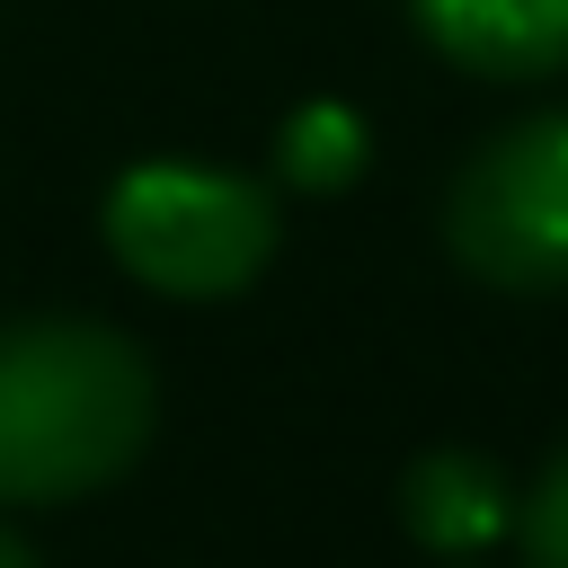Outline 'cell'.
Listing matches in <instances>:
<instances>
[{
	"mask_svg": "<svg viewBox=\"0 0 568 568\" xmlns=\"http://www.w3.org/2000/svg\"><path fill=\"white\" fill-rule=\"evenodd\" d=\"M444 240L479 284L568 293V115L479 142L444 195Z\"/></svg>",
	"mask_w": 568,
	"mask_h": 568,
	"instance_id": "3957f363",
	"label": "cell"
},
{
	"mask_svg": "<svg viewBox=\"0 0 568 568\" xmlns=\"http://www.w3.org/2000/svg\"><path fill=\"white\" fill-rule=\"evenodd\" d=\"M515 532H524V568H568V453L532 479Z\"/></svg>",
	"mask_w": 568,
	"mask_h": 568,
	"instance_id": "52a82bcc",
	"label": "cell"
},
{
	"mask_svg": "<svg viewBox=\"0 0 568 568\" xmlns=\"http://www.w3.org/2000/svg\"><path fill=\"white\" fill-rule=\"evenodd\" d=\"M417 36L479 80H550L568 71V0H408Z\"/></svg>",
	"mask_w": 568,
	"mask_h": 568,
	"instance_id": "277c9868",
	"label": "cell"
},
{
	"mask_svg": "<svg viewBox=\"0 0 568 568\" xmlns=\"http://www.w3.org/2000/svg\"><path fill=\"white\" fill-rule=\"evenodd\" d=\"M151 444V364L106 320L0 328V497L53 506L124 479Z\"/></svg>",
	"mask_w": 568,
	"mask_h": 568,
	"instance_id": "6da1fadb",
	"label": "cell"
},
{
	"mask_svg": "<svg viewBox=\"0 0 568 568\" xmlns=\"http://www.w3.org/2000/svg\"><path fill=\"white\" fill-rule=\"evenodd\" d=\"M506 515H515V497H506L497 462H479V453H426L399 479V524L426 550H479V541H497Z\"/></svg>",
	"mask_w": 568,
	"mask_h": 568,
	"instance_id": "5b68a950",
	"label": "cell"
},
{
	"mask_svg": "<svg viewBox=\"0 0 568 568\" xmlns=\"http://www.w3.org/2000/svg\"><path fill=\"white\" fill-rule=\"evenodd\" d=\"M275 160H284V178H293L302 195H337V186L364 178V115H355V106H328V98L302 106V115H284Z\"/></svg>",
	"mask_w": 568,
	"mask_h": 568,
	"instance_id": "8992f818",
	"label": "cell"
},
{
	"mask_svg": "<svg viewBox=\"0 0 568 568\" xmlns=\"http://www.w3.org/2000/svg\"><path fill=\"white\" fill-rule=\"evenodd\" d=\"M0 568H36V550H27V541H18L9 524H0Z\"/></svg>",
	"mask_w": 568,
	"mask_h": 568,
	"instance_id": "ba28073f",
	"label": "cell"
},
{
	"mask_svg": "<svg viewBox=\"0 0 568 568\" xmlns=\"http://www.w3.org/2000/svg\"><path fill=\"white\" fill-rule=\"evenodd\" d=\"M106 248L124 275L178 302L248 293L275 257V195L231 169H124L106 186Z\"/></svg>",
	"mask_w": 568,
	"mask_h": 568,
	"instance_id": "7a4b0ae2",
	"label": "cell"
}]
</instances>
